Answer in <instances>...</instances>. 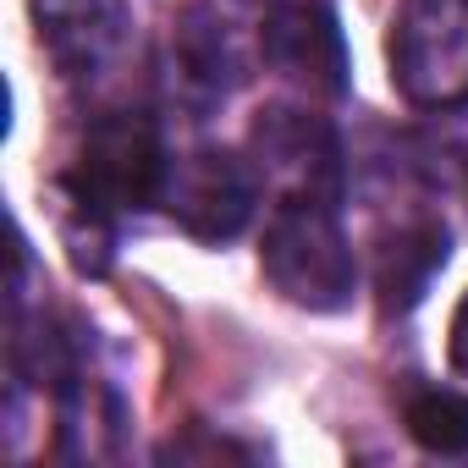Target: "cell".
I'll use <instances>...</instances> for the list:
<instances>
[{
	"instance_id": "1",
	"label": "cell",
	"mask_w": 468,
	"mask_h": 468,
	"mask_svg": "<svg viewBox=\"0 0 468 468\" xmlns=\"http://www.w3.org/2000/svg\"><path fill=\"white\" fill-rule=\"evenodd\" d=\"M260 271L292 309H309V314L347 309L353 287H358V260H353L336 204H325V198L276 204L265 220Z\"/></svg>"
},
{
	"instance_id": "2",
	"label": "cell",
	"mask_w": 468,
	"mask_h": 468,
	"mask_svg": "<svg viewBox=\"0 0 468 468\" xmlns=\"http://www.w3.org/2000/svg\"><path fill=\"white\" fill-rule=\"evenodd\" d=\"M391 83L419 111L468 100V0H397L386 34Z\"/></svg>"
},
{
	"instance_id": "3",
	"label": "cell",
	"mask_w": 468,
	"mask_h": 468,
	"mask_svg": "<svg viewBox=\"0 0 468 468\" xmlns=\"http://www.w3.org/2000/svg\"><path fill=\"white\" fill-rule=\"evenodd\" d=\"M165 165H171V154L160 144V127L144 111H111L83 133L78 171H72V198H83L105 215L160 204Z\"/></svg>"
},
{
	"instance_id": "4",
	"label": "cell",
	"mask_w": 468,
	"mask_h": 468,
	"mask_svg": "<svg viewBox=\"0 0 468 468\" xmlns=\"http://www.w3.org/2000/svg\"><path fill=\"white\" fill-rule=\"evenodd\" d=\"M243 154L260 176V193H271L276 204L287 198L336 204L342 193V144L331 122L314 116L309 105H265L249 127Z\"/></svg>"
},
{
	"instance_id": "5",
	"label": "cell",
	"mask_w": 468,
	"mask_h": 468,
	"mask_svg": "<svg viewBox=\"0 0 468 468\" xmlns=\"http://www.w3.org/2000/svg\"><path fill=\"white\" fill-rule=\"evenodd\" d=\"M165 215L198 243H231L249 226L254 204H260V176L249 165V154H231L215 144H198L187 154H176L165 165V187H160Z\"/></svg>"
},
{
	"instance_id": "6",
	"label": "cell",
	"mask_w": 468,
	"mask_h": 468,
	"mask_svg": "<svg viewBox=\"0 0 468 468\" xmlns=\"http://www.w3.org/2000/svg\"><path fill=\"white\" fill-rule=\"evenodd\" d=\"M260 61L309 100L347 94V45L320 0H276L260 17Z\"/></svg>"
},
{
	"instance_id": "7",
	"label": "cell",
	"mask_w": 468,
	"mask_h": 468,
	"mask_svg": "<svg viewBox=\"0 0 468 468\" xmlns=\"http://www.w3.org/2000/svg\"><path fill=\"white\" fill-rule=\"evenodd\" d=\"M171 67L193 100L204 105L226 100L249 78V39L238 12L226 0H187V12L176 17V34H171Z\"/></svg>"
},
{
	"instance_id": "8",
	"label": "cell",
	"mask_w": 468,
	"mask_h": 468,
	"mask_svg": "<svg viewBox=\"0 0 468 468\" xmlns=\"http://www.w3.org/2000/svg\"><path fill=\"white\" fill-rule=\"evenodd\" d=\"M39 50L67 78H94L116 61L127 39V6L122 0H28Z\"/></svg>"
},
{
	"instance_id": "9",
	"label": "cell",
	"mask_w": 468,
	"mask_h": 468,
	"mask_svg": "<svg viewBox=\"0 0 468 468\" xmlns=\"http://www.w3.org/2000/svg\"><path fill=\"white\" fill-rule=\"evenodd\" d=\"M446 265V226L441 220H413L380 249V298L408 309L430 287V276Z\"/></svg>"
},
{
	"instance_id": "10",
	"label": "cell",
	"mask_w": 468,
	"mask_h": 468,
	"mask_svg": "<svg viewBox=\"0 0 468 468\" xmlns=\"http://www.w3.org/2000/svg\"><path fill=\"white\" fill-rule=\"evenodd\" d=\"M402 424L408 435L435 452V457H463L468 452V391L452 386H419L402 402Z\"/></svg>"
},
{
	"instance_id": "11",
	"label": "cell",
	"mask_w": 468,
	"mask_h": 468,
	"mask_svg": "<svg viewBox=\"0 0 468 468\" xmlns=\"http://www.w3.org/2000/svg\"><path fill=\"white\" fill-rule=\"evenodd\" d=\"M446 347H452V369L468 380V292H463V303L452 309V342H446Z\"/></svg>"
}]
</instances>
